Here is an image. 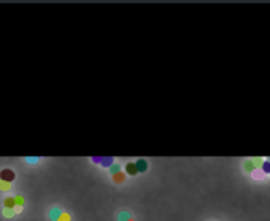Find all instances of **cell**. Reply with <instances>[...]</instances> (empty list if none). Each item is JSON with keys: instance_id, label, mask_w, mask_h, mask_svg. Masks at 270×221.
<instances>
[{"instance_id": "obj_11", "label": "cell", "mask_w": 270, "mask_h": 221, "mask_svg": "<svg viewBox=\"0 0 270 221\" xmlns=\"http://www.w3.org/2000/svg\"><path fill=\"white\" fill-rule=\"evenodd\" d=\"M109 171H111V174H112V176H114V174H117V172H120V164H112V166L109 168Z\"/></svg>"}, {"instance_id": "obj_1", "label": "cell", "mask_w": 270, "mask_h": 221, "mask_svg": "<svg viewBox=\"0 0 270 221\" xmlns=\"http://www.w3.org/2000/svg\"><path fill=\"white\" fill-rule=\"evenodd\" d=\"M16 179V174L11 171V169H2L0 171V180H3V182H6V183H10V182H13Z\"/></svg>"}, {"instance_id": "obj_18", "label": "cell", "mask_w": 270, "mask_h": 221, "mask_svg": "<svg viewBox=\"0 0 270 221\" xmlns=\"http://www.w3.org/2000/svg\"><path fill=\"white\" fill-rule=\"evenodd\" d=\"M21 208H22L21 205H16V207H14V213H16V212H21Z\"/></svg>"}, {"instance_id": "obj_7", "label": "cell", "mask_w": 270, "mask_h": 221, "mask_svg": "<svg viewBox=\"0 0 270 221\" xmlns=\"http://www.w3.org/2000/svg\"><path fill=\"white\" fill-rule=\"evenodd\" d=\"M251 176H253V179H256V180H261V179L265 176V174L261 171V169H254L253 172H251Z\"/></svg>"}, {"instance_id": "obj_3", "label": "cell", "mask_w": 270, "mask_h": 221, "mask_svg": "<svg viewBox=\"0 0 270 221\" xmlns=\"http://www.w3.org/2000/svg\"><path fill=\"white\" fill-rule=\"evenodd\" d=\"M134 164H136V168H137V172H145L147 171V161L145 160H137Z\"/></svg>"}, {"instance_id": "obj_19", "label": "cell", "mask_w": 270, "mask_h": 221, "mask_svg": "<svg viewBox=\"0 0 270 221\" xmlns=\"http://www.w3.org/2000/svg\"><path fill=\"white\" fill-rule=\"evenodd\" d=\"M27 161H29V163H35V161H38V160H36V158H27Z\"/></svg>"}, {"instance_id": "obj_14", "label": "cell", "mask_w": 270, "mask_h": 221, "mask_svg": "<svg viewBox=\"0 0 270 221\" xmlns=\"http://www.w3.org/2000/svg\"><path fill=\"white\" fill-rule=\"evenodd\" d=\"M101 164H104V166H112V158H101Z\"/></svg>"}, {"instance_id": "obj_6", "label": "cell", "mask_w": 270, "mask_h": 221, "mask_svg": "<svg viewBox=\"0 0 270 221\" xmlns=\"http://www.w3.org/2000/svg\"><path fill=\"white\" fill-rule=\"evenodd\" d=\"M112 180H114L115 183H122V182L125 180V174H123V172H117V174H114V176H112Z\"/></svg>"}, {"instance_id": "obj_12", "label": "cell", "mask_w": 270, "mask_h": 221, "mask_svg": "<svg viewBox=\"0 0 270 221\" xmlns=\"http://www.w3.org/2000/svg\"><path fill=\"white\" fill-rule=\"evenodd\" d=\"M3 213H5L6 218H11V216H14V210H11V208H5V210H3Z\"/></svg>"}, {"instance_id": "obj_4", "label": "cell", "mask_w": 270, "mask_h": 221, "mask_svg": "<svg viewBox=\"0 0 270 221\" xmlns=\"http://www.w3.org/2000/svg\"><path fill=\"white\" fill-rule=\"evenodd\" d=\"M3 204H5V208H11V210H14V207H16V201H14V197H6V199L3 201Z\"/></svg>"}, {"instance_id": "obj_15", "label": "cell", "mask_w": 270, "mask_h": 221, "mask_svg": "<svg viewBox=\"0 0 270 221\" xmlns=\"http://www.w3.org/2000/svg\"><path fill=\"white\" fill-rule=\"evenodd\" d=\"M57 221H70V215H68V213H62Z\"/></svg>"}, {"instance_id": "obj_13", "label": "cell", "mask_w": 270, "mask_h": 221, "mask_svg": "<svg viewBox=\"0 0 270 221\" xmlns=\"http://www.w3.org/2000/svg\"><path fill=\"white\" fill-rule=\"evenodd\" d=\"M0 190L8 191V190H10V183H6V182H3V180H0Z\"/></svg>"}, {"instance_id": "obj_10", "label": "cell", "mask_w": 270, "mask_h": 221, "mask_svg": "<svg viewBox=\"0 0 270 221\" xmlns=\"http://www.w3.org/2000/svg\"><path fill=\"white\" fill-rule=\"evenodd\" d=\"M251 161H253V164H254L256 169H261V168H262V163H264V161L261 160V158H254V160H251Z\"/></svg>"}, {"instance_id": "obj_16", "label": "cell", "mask_w": 270, "mask_h": 221, "mask_svg": "<svg viewBox=\"0 0 270 221\" xmlns=\"http://www.w3.org/2000/svg\"><path fill=\"white\" fill-rule=\"evenodd\" d=\"M128 219H130L128 213H120V221H128Z\"/></svg>"}, {"instance_id": "obj_8", "label": "cell", "mask_w": 270, "mask_h": 221, "mask_svg": "<svg viewBox=\"0 0 270 221\" xmlns=\"http://www.w3.org/2000/svg\"><path fill=\"white\" fill-rule=\"evenodd\" d=\"M254 169H256V168H254L253 161H251V160H250V161H245V171H246V172H253Z\"/></svg>"}, {"instance_id": "obj_20", "label": "cell", "mask_w": 270, "mask_h": 221, "mask_svg": "<svg viewBox=\"0 0 270 221\" xmlns=\"http://www.w3.org/2000/svg\"><path fill=\"white\" fill-rule=\"evenodd\" d=\"M92 161L93 163H101V158H92Z\"/></svg>"}, {"instance_id": "obj_9", "label": "cell", "mask_w": 270, "mask_h": 221, "mask_svg": "<svg viewBox=\"0 0 270 221\" xmlns=\"http://www.w3.org/2000/svg\"><path fill=\"white\" fill-rule=\"evenodd\" d=\"M264 174H270V161H264L262 163V168H261Z\"/></svg>"}, {"instance_id": "obj_17", "label": "cell", "mask_w": 270, "mask_h": 221, "mask_svg": "<svg viewBox=\"0 0 270 221\" xmlns=\"http://www.w3.org/2000/svg\"><path fill=\"white\" fill-rule=\"evenodd\" d=\"M14 201H16V205H21V207H22V202H24V201H22V197H21V196L14 197Z\"/></svg>"}, {"instance_id": "obj_2", "label": "cell", "mask_w": 270, "mask_h": 221, "mask_svg": "<svg viewBox=\"0 0 270 221\" xmlns=\"http://www.w3.org/2000/svg\"><path fill=\"white\" fill-rule=\"evenodd\" d=\"M125 171H126V174H130V176H136L137 174V168H136L134 163H128L125 166Z\"/></svg>"}, {"instance_id": "obj_21", "label": "cell", "mask_w": 270, "mask_h": 221, "mask_svg": "<svg viewBox=\"0 0 270 221\" xmlns=\"http://www.w3.org/2000/svg\"><path fill=\"white\" fill-rule=\"evenodd\" d=\"M128 221H133V219H131V218H130V219H128Z\"/></svg>"}, {"instance_id": "obj_5", "label": "cell", "mask_w": 270, "mask_h": 221, "mask_svg": "<svg viewBox=\"0 0 270 221\" xmlns=\"http://www.w3.org/2000/svg\"><path fill=\"white\" fill-rule=\"evenodd\" d=\"M60 215H62V210H60V208H52V210L49 212V218H51V219H55V221L59 219Z\"/></svg>"}]
</instances>
